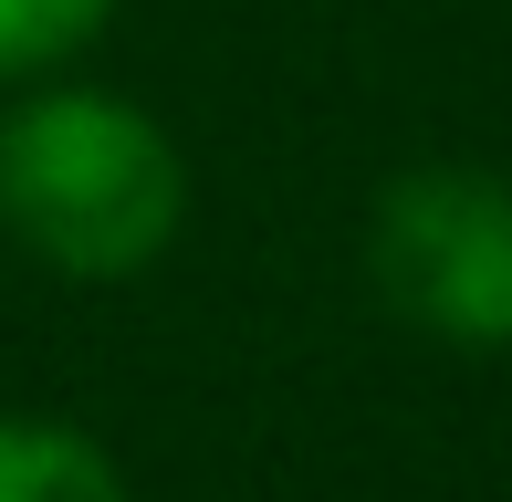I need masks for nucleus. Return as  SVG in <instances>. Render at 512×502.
<instances>
[{"label":"nucleus","mask_w":512,"mask_h":502,"mask_svg":"<svg viewBox=\"0 0 512 502\" xmlns=\"http://www.w3.org/2000/svg\"><path fill=\"white\" fill-rule=\"evenodd\" d=\"M189 220L168 126L105 84H32L0 116V231L63 283H136Z\"/></svg>","instance_id":"f257e3e1"},{"label":"nucleus","mask_w":512,"mask_h":502,"mask_svg":"<svg viewBox=\"0 0 512 502\" xmlns=\"http://www.w3.org/2000/svg\"><path fill=\"white\" fill-rule=\"evenodd\" d=\"M377 293L439 346H512V189L492 168H408L387 178L366 231Z\"/></svg>","instance_id":"f03ea898"},{"label":"nucleus","mask_w":512,"mask_h":502,"mask_svg":"<svg viewBox=\"0 0 512 502\" xmlns=\"http://www.w3.org/2000/svg\"><path fill=\"white\" fill-rule=\"evenodd\" d=\"M0 502H126V471L74 419H0Z\"/></svg>","instance_id":"7ed1b4c3"},{"label":"nucleus","mask_w":512,"mask_h":502,"mask_svg":"<svg viewBox=\"0 0 512 502\" xmlns=\"http://www.w3.org/2000/svg\"><path fill=\"white\" fill-rule=\"evenodd\" d=\"M115 0H0V84H42L63 53L105 32Z\"/></svg>","instance_id":"20e7f679"}]
</instances>
